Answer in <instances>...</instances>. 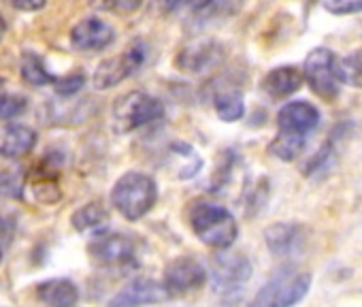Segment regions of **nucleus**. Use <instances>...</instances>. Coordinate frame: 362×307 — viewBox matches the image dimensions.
Returning a JSON list of instances; mask_svg holds the SVG:
<instances>
[{"label": "nucleus", "instance_id": "a878e982", "mask_svg": "<svg viewBox=\"0 0 362 307\" xmlns=\"http://www.w3.org/2000/svg\"><path fill=\"white\" fill-rule=\"evenodd\" d=\"M332 158H334V149H332V145H330V143L322 145V147H320V151H317L315 156L307 163V167H305V175H317V173L328 171V167H330Z\"/></svg>", "mask_w": 362, "mask_h": 307}, {"label": "nucleus", "instance_id": "1a4fd4ad", "mask_svg": "<svg viewBox=\"0 0 362 307\" xmlns=\"http://www.w3.org/2000/svg\"><path fill=\"white\" fill-rule=\"evenodd\" d=\"M88 254L96 265H103V267L126 265L134 256V241L128 235H122V233L96 235L88 243Z\"/></svg>", "mask_w": 362, "mask_h": 307}, {"label": "nucleus", "instance_id": "7ed1b4c3", "mask_svg": "<svg viewBox=\"0 0 362 307\" xmlns=\"http://www.w3.org/2000/svg\"><path fill=\"white\" fill-rule=\"evenodd\" d=\"M311 288V275L298 269H279L256 294L252 307H292L305 299Z\"/></svg>", "mask_w": 362, "mask_h": 307}, {"label": "nucleus", "instance_id": "4468645a", "mask_svg": "<svg viewBox=\"0 0 362 307\" xmlns=\"http://www.w3.org/2000/svg\"><path fill=\"white\" fill-rule=\"evenodd\" d=\"M37 145V132L24 124H11L0 130V156L22 158Z\"/></svg>", "mask_w": 362, "mask_h": 307}, {"label": "nucleus", "instance_id": "6e6552de", "mask_svg": "<svg viewBox=\"0 0 362 307\" xmlns=\"http://www.w3.org/2000/svg\"><path fill=\"white\" fill-rule=\"evenodd\" d=\"M207 282L205 267L192 256H179L164 269V286L173 294H188Z\"/></svg>", "mask_w": 362, "mask_h": 307}, {"label": "nucleus", "instance_id": "2eb2a0df", "mask_svg": "<svg viewBox=\"0 0 362 307\" xmlns=\"http://www.w3.org/2000/svg\"><path fill=\"white\" fill-rule=\"evenodd\" d=\"M264 241L271 254L275 256H290L300 250L305 235L298 224L290 222H277L264 231Z\"/></svg>", "mask_w": 362, "mask_h": 307}, {"label": "nucleus", "instance_id": "f8f14e48", "mask_svg": "<svg viewBox=\"0 0 362 307\" xmlns=\"http://www.w3.org/2000/svg\"><path fill=\"white\" fill-rule=\"evenodd\" d=\"M115 30L98 20V18H86L71 30V43L79 52H98L113 43Z\"/></svg>", "mask_w": 362, "mask_h": 307}, {"label": "nucleus", "instance_id": "6ab92c4d", "mask_svg": "<svg viewBox=\"0 0 362 307\" xmlns=\"http://www.w3.org/2000/svg\"><path fill=\"white\" fill-rule=\"evenodd\" d=\"M109 220V212L103 203L98 201H92V203H86L83 207H79L73 216H71V224L75 231L79 233H86V231H94L98 226H103L105 222Z\"/></svg>", "mask_w": 362, "mask_h": 307}, {"label": "nucleus", "instance_id": "a211bd4d", "mask_svg": "<svg viewBox=\"0 0 362 307\" xmlns=\"http://www.w3.org/2000/svg\"><path fill=\"white\" fill-rule=\"evenodd\" d=\"M243 9V0H203L194 9L197 24H209L237 16Z\"/></svg>", "mask_w": 362, "mask_h": 307}, {"label": "nucleus", "instance_id": "423d86ee", "mask_svg": "<svg viewBox=\"0 0 362 307\" xmlns=\"http://www.w3.org/2000/svg\"><path fill=\"white\" fill-rule=\"evenodd\" d=\"M337 56L330 50L317 47L309 52L305 58L303 75L309 88L324 100H334L339 94V77H337Z\"/></svg>", "mask_w": 362, "mask_h": 307}, {"label": "nucleus", "instance_id": "aec40b11", "mask_svg": "<svg viewBox=\"0 0 362 307\" xmlns=\"http://www.w3.org/2000/svg\"><path fill=\"white\" fill-rule=\"evenodd\" d=\"M303 149H305V134H292V132H281V130L269 145V151L284 163L296 161L303 154Z\"/></svg>", "mask_w": 362, "mask_h": 307}, {"label": "nucleus", "instance_id": "f03ea898", "mask_svg": "<svg viewBox=\"0 0 362 307\" xmlns=\"http://www.w3.org/2000/svg\"><path fill=\"white\" fill-rule=\"evenodd\" d=\"M156 182L139 171L122 175L111 190V203L126 220H139L145 214H149L151 207L156 205Z\"/></svg>", "mask_w": 362, "mask_h": 307}, {"label": "nucleus", "instance_id": "ddd939ff", "mask_svg": "<svg viewBox=\"0 0 362 307\" xmlns=\"http://www.w3.org/2000/svg\"><path fill=\"white\" fill-rule=\"evenodd\" d=\"M317 124H320V111L305 100H292L284 105L277 113V126L281 132L307 134Z\"/></svg>", "mask_w": 362, "mask_h": 307}, {"label": "nucleus", "instance_id": "b1692460", "mask_svg": "<svg viewBox=\"0 0 362 307\" xmlns=\"http://www.w3.org/2000/svg\"><path fill=\"white\" fill-rule=\"evenodd\" d=\"M33 192H35L37 201L45 203V205H54L62 197V192L58 188V178L56 175H45V173L33 182Z\"/></svg>", "mask_w": 362, "mask_h": 307}, {"label": "nucleus", "instance_id": "20e7f679", "mask_svg": "<svg viewBox=\"0 0 362 307\" xmlns=\"http://www.w3.org/2000/svg\"><path fill=\"white\" fill-rule=\"evenodd\" d=\"M162 115L164 105L145 92H128L113 105V126L117 132L136 130L156 120H162Z\"/></svg>", "mask_w": 362, "mask_h": 307}, {"label": "nucleus", "instance_id": "cd10ccee", "mask_svg": "<svg viewBox=\"0 0 362 307\" xmlns=\"http://www.w3.org/2000/svg\"><path fill=\"white\" fill-rule=\"evenodd\" d=\"M26 109V98L20 94H7L0 103V117L3 120H13Z\"/></svg>", "mask_w": 362, "mask_h": 307}, {"label": "nucleus", "instance_id": "c9c22d12", "mask_svg": "<svg viewBox=\"0 0 362 307\" xmlns=\"http://www.w3.org/2000/svg\"><path fill=\"white\" fill-rule=\"evenodd\" d=\"M3 256H5V248L0 245V262H3Z\"/></svg>", "mask_w": 362, "mask_h": 307}, {"label": "nucleus", "instance_id": "39448f33", "mask_svg": "<svg viewBox=\"0 0 362 307\" xmlns=\"http://www.w3.org/2000/svg\"><path fill=\"white\" fill-rule=\"evenodd\" d=\"M147 58V45L143 41H132L119 56L109 58L98 64L94 73V86L98 90H109L119 81L134 75Z\"/></svg>", "mask_w": 362, "mask_h": 307}, {"label": "nucleus", "instance_id": "72a5a7b5", "mask_svg": "<svg viewBox=\"0 0 362 307\" xmlns=\"http://www.w3.org/2000/svg\"><path fill=\"white\" fill-rule=\"evenodd\" d=\"M5 86H7V81H5L3 77H0V103H3V98L7 96V88H5Z\"/></svg>", "mask_w": 362, "mask_h": 307}, {"label": "nucleus", "instance_id": "0eeeda50", "mask_svg": "<svg viewBox=\"0 0 362 307\" xmlns=\"http://www.w3.org/2000/svg\"><path fill=\"white\" fill-rule=\"evenodd\" d=\"M211 284L218 292H233L241 288L252 277V262L243 254L222 252L214 258L209 271Z\"/></svg>", "mask_w": 362, "mask_h": 307}, {"label": "nucleus", "instance_id": "f3484780", "mask_svg": "<svg viewBox=\"0 0 362 307\" xmlns=\"http://www.w3.org/2000/svg\"><path fill=\"white\" fill-rule=\"evenodd\" d=\"M37 296L49 307H75L79 301V290L71 279L56 277L41 282L37 286Z\"/></svg>", "mask_w": 362, "mask_h": 307}, {"label": "nucleus", "instance_id": "c85d7f7f", "mask_svg": "<svg viewBox=\"0 0 362 307\" xmlns=\"http://www.w3.org/2000/svg\"><path fill=\"white\" fill-rule=\"evenodd\" d=\"M86 83V75L83 73H71L62 79H56V92L60 96H73L77 94Z\"/></svg>", "mask_w": 362, "mask_h": 307}, {"label": "nucleus", "instance_id": "bb28decb", "mask_svg": "<svg viewBox=\"0 0 362 307\" xmlns=\"http://www.w3.org/2000/svg\"><path fill=\"white\" fill-rule=\"evenodd\" d=\"M322 7L332 16H351L362 11V0H322Z\"/></svg>", "mask_w": 362, "mask_h": 307}, {"label": "nucleus", "instance_id": "4be33fe9", "mask_svg": "<svg viewBox=\"0 0 362 307\" xmlns=\"http://www.w3.org/2000/svg\"><path fill=\"white\" fill-rule=\"evenodd\" d=\"M20 71H22V79H24L26 83L35 86V88H41V86H47V83H54V81H56V77L45 69L43 60H41L35 52H26V54L22 56V66H20Z\"/></svg>", "mask_w": 362, "mask_h": 307}, {"label": "nucleus", "instance_id": "f704fd0d", "mask_svg": "<svg viewBox=\"0 0 362 307\" xmlns=\"http://www.w3.org/2000/svg\"><path fill=\"white\" fill-rule=\"evenodd\" d=\"M5 33H7V24H5V18L0 16V39L5 37Z\"/></svg>", "mask_w": 362, "mask_h": 307}, {"label": "nucleus", "instance_id": "9b49d317", "mask_svg": "<svg viewBox=\"0 0 362 307\" xmlns=\"http://www.w3.org/2000/svg\"><path fill=\"white\" fill-rule=\"evenodd\" d=\"M166 299H170V292L164 284L153 279H134L111 299L109 307H141L164 303Z\"/></svg>", "mask_w": 362, "mask_h": 307}, {"label": "nucleus", "instance_id": "dca6fc26", "mask_svg": "<svg viewBox=\"0 0 362 307\" xmlns=\"http://www.w3.org/2000/svg\"><path fill=\"white\" fill-rule=\"evenodd\" d=\"M305 75L296 66H279L267 73V77L262 79V90L271 98H288L300 90Z\"/></svg>", "mask_w": 362, "mask_h": 307}, {"label": "nucleus", "instance_id": "5701e85b", "mask_svg": "<svg viewBox=\"0 0 362 307\" xmlns=\"http://www.w3.org/2000/svg\"><path fill=\"white\" fill-rule=\"evenodd\" d=\"M337 77L341 83L351 88H362V50L345 58H337Z\"/></svg>", "mask_w": 362, "mask_h": 307}, {"label": "nucleus", "instance_id": "f257e3e1", "mask_svg": "<svg viewBox=\"0 0 362 307\" xmlns=\"http://www.w3.org/2000/svg\"><path fill=\"white\" fill-rule=\"evenodd\" d=\"M188 218L194 235L209 248L228 250L239 237V226L235 216L222 205L209 201H197L192 203Z\"/></svg>", "mask_w": 362, "mask_h": 307}, {"label": "nucleus", "instance_id": "2f4dec72", "mask_svg": "<svg viewBox=\"0 0 362 307\" xmlns=\"http://www.w3.org/2000/svg\"><path fill=\"white\" fill-rule=\"evenodd\" d=\"M47 0H13V7L20 11H39L45 7Z\"/></svg>", "mask_w": 362, "mask_h": 307}, {"label": "nucleus", "instance_id": "473e14b6", "mask_svg": "<svg viewBox=\"0 0 362 307\" xmlns=\"http://www.w3.org/2000/svg\"><path fill=\"white\" fill-rule=\"evenodd\" d=\"M160 3V9L164 11V13H175V11H179L181 7H186L190 0H158Z\"/></svg>", "mask_w": 362, "mask_h": 307}, {"label": "nucleus", "instance_id": "412c9836", "mask_svg": "<svg viewBox=\"0 0 362 307\" xmlns=\"http://www.w3.org/2000/svg\"><path fill=\"white\" fill-rule=\"evenodd\" d=\"M214 105H216L218 117L224 122H237L245 113L243 96L237 90H220L214 98Z\"/></svg>", "mask_w": 362, "mask_h": 307}, {"label": "nucleus", "instance_id": "c756f323", "mask_svg": "<svg viewBox=\"0 0 362 307\" xmlns=\"http://www.w3.org/2000/svg\"><path fill=\"white\" fill-rule=\"evenodd\" d=\"M13 235H16V216L0 209V245L7 250L13 241Z\"/></svg>", "mask_w": 362, "mask_h": 307}, {"label": "nucleus", "instance_id": "9d476101", "mask_svg": "<svg viewBox=\"0 0 362 307\" xmlns=\"http://www.w3.org/2000/svg\"><path fill=\"white\" fill-rule=\"evenodd\" d=\"M224 58V47L211 39H199V41H192L190 45H186L177 54V69L184 71V73H192V75H199L216 64H220Z\"/></svg>", "mask_w": 362, "mask_h": 307}, {"label": "nucleus", "instance_id": "7c9ffc66", "mask_svg": "<svg viewBox=\"0 0 362 307\" xmlns=\"http://www.w3.org/2000/svg\"><path fill=\"white\" fill-rule=\"evenodd\" d=\"M107 3L117 13H134L143 5V0H107Z\"/></svg>", "mask_w": 362, "mask_h": 307}, {"label": "nucleus", "instance_id": "393cba45", "mask_svg": "<svg viewBox=\"0 0 362 307\" xmlns=\"http://www.w3.org/2000/svg\"><path fill=\"white\" fill-rule=\"evenodd\" d=\"M24 173L20 169L0 171V199H22L24 195Z\"/></svg>", "mask_w": 362, "mask_h": 307}]
</instances>
